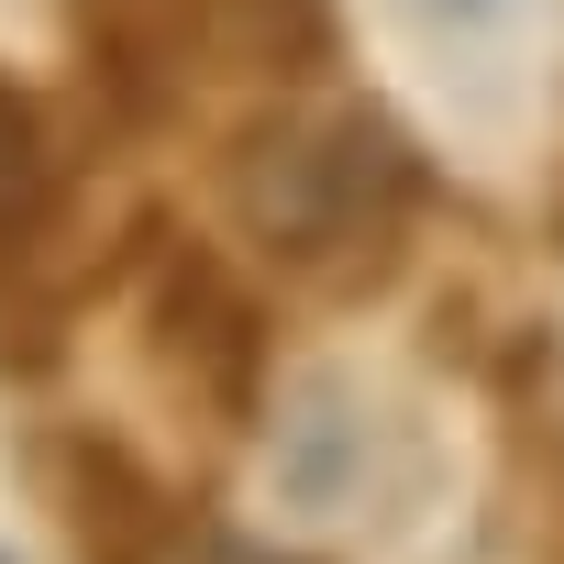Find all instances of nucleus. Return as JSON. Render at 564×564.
Returning <instances> with one entry per match:
<instances>
[{
  "label": "nucleus",
  "mask_w": 564,
  "mask_h": 564,
  "mask_svg": "<svg viewBox=\"0 0 564 564\" xmlns=\"http://www.w3.org/2000/svg\"><path fill=\"white\" fill-rule=\"evenodd\" d=\"M221 199H232L243 243L276 276H300L311 300H377L410 265L432 166L377 100H289L232 133Z\"/></svg>",
  "instance_id": "1"
},
{
  "label": "nucleus",
  "mask_w": 564,
  "mask_h": 564,
  "mask_svg": "<svg viewBox=\"0 0 564 564\" xmlns=\"http://www.w3.org/2000/svg\"><path fill=\"white\" fill-rule=\"evenodd\" d=\"M144 355L155 377L210 421V432H254L265 421V377H276V322L210 243H155L144 254Z\"/></svg>",
  "instance_id": "2"
},
{
  "label": "nucleus",
  "mask_w": 564,
  "mask_h": 564,
  "mask_svg": "<svg viewBox=\"0 0 564 564\" xmlns=\"http://www.w3.org/2000/svg\"><path fill=\"white\" fill-rule=\"evenodd\" d=\"M199 56V0H89V78L122 111H166Z\"/></svg>",
  "instance_id": "3"
},
{
  "label": "nucleus",
  "mask_w": 564,
  "mask_h": 564,
  "mask_svg": "<svg viewBox=\"0 0 564 564\" xmlns=\"http://www.w3.org/2000/svg\"><path fill=\"white\" fill-rule=\"evenodd\" d=\"M199 56L276 78V89H311L344 56V23H333V0H199Z\"/></svg>",
  "instance_id": "4"
},
{
  "label": "nucleus",
  "mask_w": 564,
  "mask_h": 564,
  "mask_svg": "<svg viewBox=\"0 0 564 564\" xmlns=\"http://www.w3.org/2000/svg\"><path fill=\"white\" fill-rule=\"evenodd\" d=\"M45 221H56V144H45L34 100L0 78V276H12V265H34Z\"/></svg>",
  "instance_id": "5"
},
{
  "label": "nucleus",
  "mask_w": 564,
  "mask_h": 564,
  "mask_svg": "<svg viewBox=\"0 0 564 564\" xmlns=\"http://www.w3.org/2000/svg\"><path fill=\"white\" fill-rule=\"evenodd\" d=\"M122 564H300V553H265V542H243V531H221V520H199V509H166Z\"/></svg>",
  "instance_id": "6"
},
{
  "label": "nucleus",
  "mask_w": 564,
  "mask_h": 564,
  "mask_svg": "<svg viewBox=\"0 0 564 564\" xmlns=\"http://www.w3.org/2000/svg\"><path fill=\"white\" fill-rule=\"evenodd\" d=\"M542 564H564V421H542Z\"/></svg>",
  "instance_id": "7"
},
{
  "label": "nucleus",
  "mask_w": 564,
  "mask_h": 564,
  "mask_svg": "<svg viewBox=\"0 0 564 564\" xmlns=\"http://www.w3.org/2000/svg\"><path fill=\"white\" fill-rule=\"evenodd\" d=\"M553 232H564V199H553Z\"/></svg>",
  "instance_id": "8"
},
{
  "label": "nucleus",
  "mask_w": 564,
  "mask_h": 564,
  "mask_svg": "<svg viewBox=\"0 0 564 564\" xmlns=\"http://www.w3.org/2000/svg\"><path fill=\"white\" fill-rule=\"evenodd\" d=\"M0 564H12V542H0Z\"/></svg>",
  "instance_id": "9"
}]
</instances>
